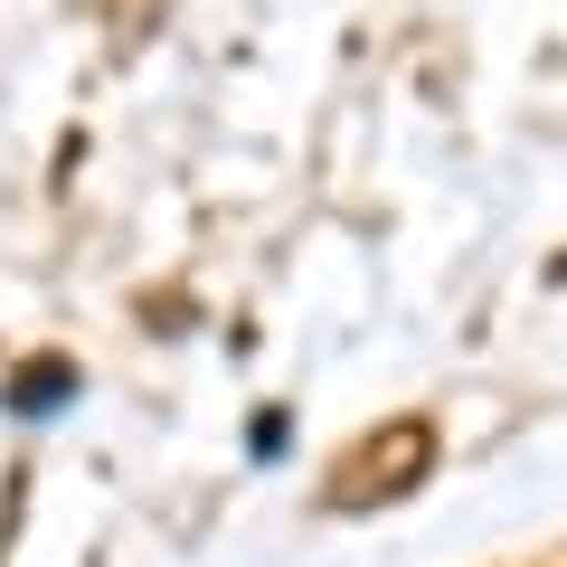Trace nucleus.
<instances>
[{
	"mask_svg": "<svg viewBox=\"0 0 567 567\" xmlns=\"http://www.w3.org/2000/svg\"><path fill=\"white\" fill-rule=\"evenodd\" d=\"M66 398H76V379H66L58 360H39V379L10 388V406H20V416H48V406H66Z\"/></svg>",
	"mask_w": 567,
	"mask_h": 567,
	"instance_id": "obj_1",
	"label": "nucleus"
}]
</instances>
